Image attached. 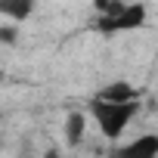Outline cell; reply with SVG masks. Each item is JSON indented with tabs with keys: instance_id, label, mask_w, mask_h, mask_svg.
I'll list each match as a JSON object with an SVG mask.
<instances>
[{
	"instance_id": "obj_4",
	"label": "cell",
	"mask_w": 158,
	"mask_h": 158,
	"mask_svg": "<svg viewBox=\"0 0 158 158\" xmlns=\"http://www.w3.org/2000/svg\"><path fill=\"white\" fill-rule=\"evenodd\" d=\"M93 96L109 99V102H133V99H139V90L130 81H112V84H102Z\"/></svg>"
},
{
	"instance_id": "obj_6",
	"label": "cell",
	"mask_w": 158,
	"mask_h": 158,
	"mask_svg": "<svg viewBox=\"0 0 158 158\" xmlns=\"http://www.w3.org/2000/svg\"><path fill=\"white\" fill-rule=\"evenodd\" d=\"M68 146H81L87 136V115L84 112H68L65 115V130H62Z\"/></svg>"
},
{
	"instance_id": "obj_5",
	"label": "cell",
	"mask_w": 158,
	"mask_h": 158,
	"mask_svg": "<svg viewBox=\"0 0 158 158\" xmlns=\"http://www.w3.org/2000/svg\"><path fill=\"white\" fill-rule=\"evenodd\" d=\"M34 10H37V0H0V16L6 22H16V25L31 19Z\"/></svg>"
},
{
	"instance_id": "obj_1",
	"label": "cell",
	"mask_w": 158,
	"mask_h": 158,
	"mask_svg": "<svg viewBox=\"0 0 158 158\" xmlns=\"http://www.w3.org/2000/svg\"><path fill=\"white\" fill-rule=\"evenodd\" d=\"M136 115H139V99H133V102H109L99 96L90 99V118L96 121L99 133L112 143L124 136V130L133 124Z\"/></svg>"
},
{
	"instance_id": "obj_3",
	"label": "cell",
	"mask_w": 158,
	"mask_h": 158,
	"mask_svg": "<svg viewBox=\"0 0 158 158\" xmlns=\"http://www.w3.org/2000/svg\"><path fill=\"white\" fill-rule=\"evenodd\" d=\"M115 158H158V133H139L115 149Z\"/></svg>"
},
{
	"instance_id": "obj_8",
	"label": "cell",
	"mask_w": 158,
	"mask_h": 158,
	"mask_svg": "<svg viewBox=\"0 0 158 158\" xmlns=\"http://www.w3.org/2000/svg\"><path fill=\"white\" fill-rule=\"evenodd\" d=\"M40 158H65V155H62V149H59V146H50V149H47Z\"/></svg>"
},
{
	"instance_id": "obj_9",
	"label": "cell",
	"mask_w": 158,
	"mask_h": 158,
	"mask_svg": "<svg viewBox=\"0 0 158 158\" xmlns=\"http://www.w3.org/2000/svg\"><path fill=\"white\" fill-rule=\"evenodd\" d=\"M112 3H124V0H112Z\"/></svg>"
},
{
	"instance_id": "obj_2",
	"label": "cell",
	"mask_w": 158,
	"mask_h": 158,
	"mask_svg": "<svg viewBox=\"0 0 158 158\" xmlns=\"http://www.w3.org/2000/svg\"><path fill=\"white\" fill-rule=\"evenodd\" d=\"M149 22V10L139 0H124V3H112L106 13H99L93 19V31L102 34V37H112V34H127V31H136Z\"/></svg>"
},
{
	"instance_id": "obj_7",
	"label": "cell",
	"mask_w": 158,
	"mask_h": 158,
	"mask_svg": "<svg viewBox=\"0 0 158 158\" xmlns=\"http://www.w3.org/2000/svg\"><path fill=\"white\" fill-rule=\"evenodd\" d=\"M16 37H19V25L3 19V25H0V40H3L6 47H13V44H16Z\"/></svg>"
}]
</instances>
